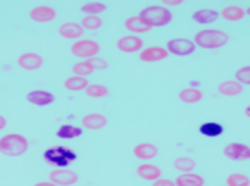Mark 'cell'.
Wrapping results in <instances>:
<instances>
[{"mask_svg": "<svg viewBox=\"0 0 250 186\" xmlns=\"http://www.w3.org/2000/svg\"><path fill=\"white\" fill-rule=\"evenodd\" d=\"M192 42L195 47L205 48V50H217V48L227 45L230 42V37L217 28H205V30L197 32Z\"/></svg>", "mask_w": 250, "mask_h": 186, "instance_id": "obj_1", "label": "cell"}, {"mask_svg": "<svg viewBox=\"0 0 250 186\" xmlns=\"http://www.w3.org/2000/svg\"><path fill=\"white\" fill-rule=\"evenodd\" d=\"M139 15L152 28L168 25V23L172 22V19H173L172 12L168 10L167 7H162V5H148V7H145V9L140 10Z\"/></svg>", "mask_w": 250, "mask_h": 186, "instance_id": "obj_2", "label": "cell"}, {"mask_svg": "<svg viewBox=\"0 0 250 186\" xmlns=\"http://www.w3.org/2000/svg\"><path fill=\"white\" fill-rule=\"evenodd\" d=\"M29 149V141L19 133H10L0 138V153L5 156H20Z\"/></svg>", "mask_w": 250, "mask_h": 186, "instance_id": "obj_3", "label": "cell"}, {"mask_svg": "<svg viewBox=\"0 0 250 186\" xmlns=\"http://www.w3.org/2000/svg\"><path fill=\"white\" fill-rule=\"evenodd\" d=\"M43 158H45L47 163L55 165L57 168H67L70 163H74L75 158H77V155H75V151H72L70 148L54 147V148L45 149Z\"/></svg>", "mask_w": 250, "mask_h": 186, "instance_id": "obj_4", "label": "cell"}, {"mask_svg": "<svg viewBox=\"0 0 250 186\" xmlns=\"http://www.w3.org/2000/svg\"><path fill=\"white\" fill-rule=\"evenodd\" d=\"M99 52H100V43L92 38H80L77 42L72 43L70 47V54L82 60H90L94 56H99Z\"/></svg>", "mask_w": 250, "mask_h": 186, "instance_id": "obj_5", "label": "cell"}, {"mask_svg": "<svg viewBox=\"0 0 250 186\" xmlns=\"http://www.w3.org/2000/svg\"><path fill=\"white\" fill-rule=\"evenodd\" d=\"M165 50L168 52V55L172 54L177 56H187L195 52V45H193V42L188 38H172L167 42Z\"/></svg>", "mask_w": 250, "mask_h": 186, "instance_id": "obj_6", "label": "cell"}, {"mask_svg": "<svg viewBox=\"0 0 250 186\" xmlns=\"http://www.w3.org/2000/svg\"><path fill=\"white\" fill-rule=\"evenodd\" d=\"M48 181L57 186H72L79 181V175L68 168H57L48 175Z\"/></svg>", "mask_w": 250, "mask_h": 186, "instance_id": "obj_7", "label": "cell"}, {"mask_svg": "<svg viewBox=\"0 0 250 186\" xmlns=\"http://www.w3.org/2000/svg\"><path fill=\"white\" fill-rule=\"evenodd\" d=\"M117 48L124 54H135L144 48V40L139 35H125L117 40Z\"/></svg>", "mask_w": 250, "mask_h": 186, "instance_id": "obj_8", "label": "cell"}, {"mask_svg": "<svg viewBox=\"0 0 250 186\" xmlns=\"http://www.w3.org/2000/svg\"><path fill=\"white\" fill-rule=\"evenodd\" d=\"M17 65L27 72L39 70V68L43 65V56L39 54H34V52H25V54H22L17 58Z\"/></svg>", "mask_w": 250, "mask_h": 186, "instance_id": "obj_9", "label": "cell"}, {"mask_svg": "<svg viewBox=\"0 0 250 186\" xmlns=\"http://www.w3.org/2000/svg\"><path fill=\"white\" fill-rule=\"evenodd\" d=\"M29 15L34 22L47 23V22H52V20L57 17V10L50 5H37V7H34V9H30Z\"/></svg>", "mask_w": 250, "mask_h": 186, "instance_id": "obj_10", "label": "cell"}, {"mask_svg": "<svg viewBox=\"0 0 250 186\" xmlns=\"http://www.w3.org/2000/svg\"><path fill=\"white\" fill-rule=\"evenodd\" d=\"M224 155L230 160H235V161H240V160H249L250 158V148L247 145L244 143H229L227 147L224 148Z\"/></svg>", "mask_w": 250, "mask_h": 186, "instance_id": "obj_11", "label": "cell"}, {"mask_svg": "<svg viewBox=\"0 0 250 186\" xmlns=\"http://www.w3.org/2000/svg\"><path fill=\"white\" fill-rule=\"evenodd\" d=\"M125 30H128L132 35H139V34H147V32L152 30V27L148 25L145 20L140 17V15H132V17L125 19L124 22Z\"/></svg>", "mask_w": 250, "mask_h": 186, "instance_id": "obj_12", "label": "cell"}, {"mask_svg": "<svg viewBox=\"0 0 250 186\" xmlns=\"http://www.w3.org/2000/svg\"><path fill=\"white\" fill-rule=\"evenodd\" d=\"M140 60L145 63H155L160 60H165L168 56V52L165 50V47H147L140 50Z\"/></svg>", "mask_w": 250, "mask_h": 186, "instance_id": "obj_13", "label": "cell"}, {"mask_svg": "<svg viewBox=\"0 0 250 186\" xmlns=\"http://www.w3.org/2000/svg\"><path fill=\"white\" fill-rule=\"evenodd\" d=\"M83 28L80 27V23L77 22H63L59 27V35L67 40H80L83 35Z\"/></svg>", "mask_w": 250, "mask_h": 186, "instance_id": "obj_14", "label": "cell"}, {"mask_svg": "<svg viewBox=\"0 0 250 186\" xmlns=\"http://www.w3.org/2000/svg\"><path fill=\"white\" fill-rule=\"evenodd\" d=\"M82 127L87 130H102L104 127H107V116L102 113H88V115L82 116Z\"/></svg>", "mask_w": 250, "mask_h": 186, "instance_id": "obj_15", "label": "cell"}, {"mask_svg": "<svg viewBox=\"0 0 250 186\" xmlns=\"http://www.w3.org/2000/svg\"><path fill=\"white\" fill-rule=\"evenodd\" d=\"M27 102L37 105V107H47L55 102V96L47 90H32L30 93H27Z\"/></svg>", "mask_w": 250, "mask_h": 186, "instance_id": "obj_16", "label": "cell"}, {"mask_svg": "<svg viewBox=\"0 0 250 186\" xmlns=\"http://www.w3.org/2000/svg\"><path fill=\"white\" fill-rule=\"evenodd\" d=\"M159 155V148L155 147L154 143H139L137 147H134V156L139 160L148 161V160H154L155 156Z\"/></svg>", "mask_w": 250, "mask_h": 186, "instance_id": "obj_17", "label": "cell"}, {"mask_svg": "<svg viewBox=\"0 0 250 186\" xmlns=\"http://www.w3.org/2000/svg\"><path fill=\"white\" fill-rule=\"evenodd\" d=\"M137 175L145 181H152L154 183L155 180L162 178V169L152 163H144L140 167H137Z\"/></svg>", "mask_w": 250, "mask_h": 186, "instance_id": "obj_18", "label": "cell"}, {"mask_svg": "<svg viewBox=\"0 0 250 186\" xmlns=\"http://www.w3.org/2000/svg\"><path fill=\"white\" fill-rule=\"evenodd\" d=\"M217 92L224 96H239L244 92V87L239 82H235V80H225V82L219 83Z\"/></svg>", "mask_w": 250, "mask_h": 186, "instance_id": "obj_19", "label": "cell"}, {"mask_svg": "<svg viewBox=\"0 0 250 186\" xmlns=\"http://www.w3.org/2000/svg\"><path fill=\"white\" fill-rule=\"evenodd\" d=\"M219 12L217 10H212V9H200V10H195L192 15L193 22L200 23V25H208V23H213L217 19H219Z\"/></svg>", "mask_w": 250, "mask_h": 186, "instance_id": "obj_20", "label": "cell"}, {"mask_svg": "<svg viewBox=\"0 0 250 186\" xmlns=\"http://www.w3.org/2000/svg\"><path fill=\"white\" fill-rule=\"evenodd\" d=\"M220 17H224L227 22H239V20L245 19V15H247V10L242 9L239 5H227L224 7L220 12Z\"/></svg>", "mask_w": 250, "mask_h": 186, "instance_id": "obj_21", "label": "cell"}, {"mask_svg": "<svg viewBox=\"0 0 250 186\" xmlns=\"http://www.w3.org/2000/svg\"><path fill=\"white\" fill-rule=\"evenodd\" d=\"M179 98H180V102H184L187 105L199 103V102H202L204 93L202 90H199V88H195V87H188L179 92Z\"/></svg>", "mask_w": 250, "mask_h": 186, "instance_id": "obj_22", "label": "cell"}, {"mask_svg": "<svg viewBox=\"0 0 250 186\" xmlns=\"http://www.w3.org/2000/svg\"><path fill=\"white\" fill-rule=\"evenodd\" d=\"M175 186H204L205 180L204 176L195 175V173H182L175 178Z\"/></svg>", "mask_w": 250, "mask_h": 186, "instance_id": "obj_23", "label": "cell"}, {"mask_svg": "<svg viewBox=\"0 0 250 186\" xmlns=\"http://www.w3.org/2000/svg\"><path fill=\"white\" fill-rule=\"evenodd\" d=\"M199 131L207 138H217V136H220L224 133V127L220 123H217V121H205V123L200 125Z\"/></svg>", "mask_w": 250, "mask_h": 186, "instance_id": "obj_24", "label": "cell"}, {"mask_svg": "<svg viewBox=\"0 0 250 186\" xmlns=\"http://www.w3.org/2000/svg\"><path fill=\"white\" fill-rule=\"evenodd\" d=\"M63 87L67 88V90L70 92H82L85 90L88 87V80L83 78V76H70V78H67L65 82H63Z\"/></svg>", "mask_w": 250, "mask_h": 186, "instance_id": "obj_25", "label": "cell"}, {"mask_svg": "<svg viewBox=\"0 0 250 186\" xmlns=\"http://www.w3.org/2000/svg\"><path fill=\"white\" fill-rule=\"evenodd\" d=\"M82 135V128L74 127V125H62L57 130V136L62 140H72V138H79Z\"/></svg>", "mask_w": 250, "mask_h": 186, "instance_id": "obj_26", "label": "cell"}, {"mask_svg": "<svg viewBox=\"0 0 250 186\" xmlns=\"http://www.w3.org/2000/svg\"><path fill=\"white\" fill-rule=\"evenodd\" d=\"M195 167H197L195 160L188 158V156H179V158L173 161V168L180 173H192Z\"/></svg>", "mask_w": 250, "mask_h": 186, "instance_id": "obj_27", "label": "cell"}, {"mask_svg": "<svg viewBox=\"0 0 250 186\" xmlns=\"http://www.w3.org/2000/svg\"><path fill=\"white\" fill-rule=\"evenodd\" d=\"M80 10L85 15H97V17H100V14H104L107 10V5L104 2H85L80 7Z\"/></svg>", "mask_w": 250, "mask_h": 186, "instance_id": "obj_28", "label": "cell"}, {"mask_svg": "<svg viewBox=\"0 0 250 186\" xmlns=\"http://www.w3.org/2000/svg\"><path fill=\"white\" fill-rule=\"evenodd\" d=\"M83 92L90 98H104V96L108 95V88L102 83H88V87Z\"/></svg>", "mask_w": 250, "mask_h": 186, "instance_id": "obj_29", "label": "cell"}, {"mask_svg": "<svg viewBox=\"0 0 250 186\" xmlns=\"http://www.w3.org/2000/svg\"><path fill=\"white\" fill-rule=\"evenodd\" d=\"M104 25V20L97 15H85L82 20H80V27L83 30H99Z\"/></svg>", "mask_w": 250, "mask_h": 186, "instance_id": "obj_30", "label": "cell"}, {"mask_svg": "<svg viewBox=\"0 0 250 186\" xmlns=\"http://www.w3.org/2000/svg\"><path fill=\"white\" fill-rule=\"evenodd\" d=\"M72 72H74L75 76H83L85 78L90 74H94V67L88 63V60H80V62H77L72 67Z\"/></svg>", "mask_w": 250, "mask_h": 186, "instance_id": "obj_31", "label": "cell"}, {"mask_svg": "<svg viewBox=\"0 0 250 186\" xmlns=\"http://www.w3.org/2000/svg\"><path fill=\"white\" fill-rule=\"evenodd\" d=\"M227 186H250V178L244 173H232L227 176Z\"/></svg>", "mask_w": 250, "mask_h": 186, "instance_id": "obj_32", "label": "cell"}, {"mask_svg": "<svg viewBox=\"0 0 250 186\" xmlns=\"http://www.w3.org/2000/svg\"><path fill=\"white\" fill-rule=\"evenodd\" d=\"M235 82H239L242 87L250 85V65H245L235 72Z\"/></svg>", "mask_w": 250, "mask_h": 186, "instance_id": "obj_33", "label": "cell"}, {"mask_svg": "<svg viewBox=\"0 0 250 186\" xmlns=\"http://www.w3.org/2000/svg\"><path fill=\"white\" fill-rule=\"evenodd\" d=\"M88 63L94 67V70H107L108 68V62L104 60L102 56H94V58L88 60Z\"/></svg>", "mask_w": 250, "mask_h": 186, "instance_id": "obj_34", "label": "cell"}, {"mask_svg": "<svg viewBox=\"0 0 250 186\" xmlns=\"http://www.w3.org/2000/svg\"><path fill=\"white\" fill-rule=\"evenodd\" d=\"M152 186H175L172 180H165V178H159V180L154 181V185Z\"/></svg>", "mask_w": 250, "mask_h": 186, "instance_id": "obj_35", "label": "cell"}, {"mask_svg": "<svg viewBox=\"0 0 250 186\" xmlns=\"http://www.w3.org/2000/svg\"><path fill=\"white\" fill-rule=\"evenodd\" d=\"M164 2V5H167V7H177V5H182V3L185 2V0H162Z\"/></svg>", "mask_w": 250, "mask_h": 186, "instance_id": "obj_36", "label": "cell"}, {"mask_svg": "<svg viewBox=\"0 0 250 186\" xmlns=\"http://www.w3.org/2000/svg\"><path fill=\"white\" fill-rule=\"evenodd\" d=\"M34 186H57V185L50 183V181H40V183H35Z\"/></svg>", "mask_w": 250, "mask_h": 186, "instance_id": "obj_37", "label": "cell"}, {"mask_svg": "<svg viewBox=\"0 0 250 186\" xmlns=\"http://www.w3.org/2000/svg\"><path fill=\"white\" fill-rule=\"evenodd\" d=\"M5 127H7V120L3 118L2 115H0V130H3V128H5Z\"/></svg>", "mask_w": 250, "mask_h": 186, "instance_id": "obj_38", "label": "cell"}, {"mask_svg": "<svg viewBox=\"0 0 250 186\" xmlns=\"http://www.w3.org/2000/svg\"><path fill=\"white\" fill-rule=\"evenodd\" d=\"M245 115H250V107H249V105H247V107H245Z\"/></svg>", "mask_w": 250, "mask_h": 186, "instance_id": "obj_39", "label": "cell"}]
</instances>
